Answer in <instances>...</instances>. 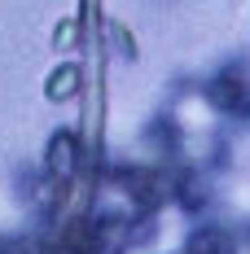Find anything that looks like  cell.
Instances as JSON below:
<instances>
[{
  "label": "cell",
  "mask_w": 250,
  "mask_h": 254,
  "mask_svg": "<svg viewBox=\"0 0 250 254\" xmlns=\"http://www.w3.org/2000/svg\"><path fill=\"white\" fill-rule=\"evenodd\" d=\"M71 153H75V140H71V136H66V140H57V145H53V167H57V171H62V167H71Z\"/></svg>",
  "instance_id": "2"
},
{
  "label": "cell",
  "mask_w": 250,
  "mask_h": 254,
  "mask_svg": "<svg viewBox=\"0 0 250 254\" xmlns=\"http://www.w3.org/2000/svg\"><path fill=\"white\" fill-rule=\"evenodd\" d=\"M75 79H79V70H57V75H53V97H62V92H75Z\"/></svg>",
  "instance_id": "1"
}]
</instances>
